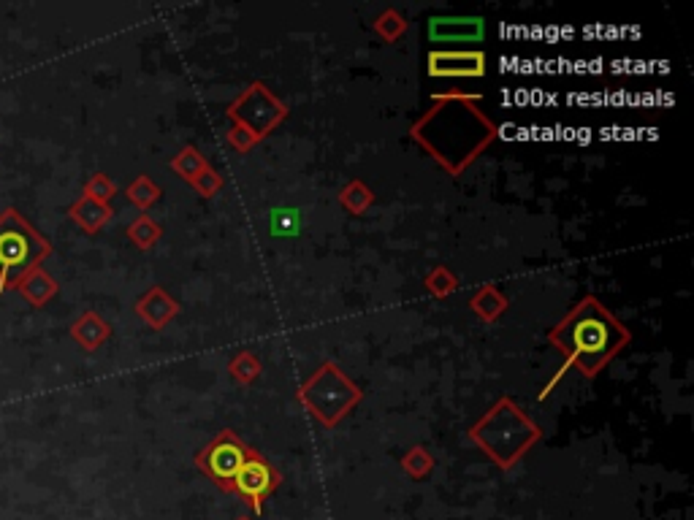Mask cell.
Listing matches in <instances>:
<instances>
[{
  "instance_id": "obj_1",
  "label": "cell",
  "mask_w": 694,
  "mask_h": 520,
  "mask_svg": "<svg viewBox=\"0 0 694 520\" xmlns=\"http://www.w3.org/2000/svg\"><path fill=\"white\" fill-rule=\"evenodd\" d=\"M413 136L451 174H461L497 136V128L475 101L437 98L432 112L413 125Z\"/></svg>"
},
{
  "instance_id": "obj_2",
  "label": "cell",
  "mask_w": 694,
  "mask_h": 520,
  "mask_svg": "<svg viewBox=\"0 0 694 520\" xmlns=\"http://www.w3.org/2000/svg\"><path fill=\"white\" fill-rule=\"evenodd\" d=\"M548 342L564 355L570 369H578L583 377H597L602 366L624 350L629 331L597 298L586 296L562 323L551 328Z\"/></svg>"
},
{
  "instance_id": "obj_3",
  "label": "cell",
  "mask_w": 694,
  "mask_h": 520,
  "mask_svg": "<svg viewBox=\"0 0 694 520\" xmlns=\"http://www.w3.org/2000/svg\"><path fill=\"white\" fill-rule=\"evenodd\" d=\"M469 437L494 464L510 469L540 439V428L513 401L502 399L488 409L486 418L469 428Z\"/></svg>"
},
{
  "instance_id": "obj_4",
  "label": "cell",
  "mask_w": 694,
  "mask_h": 520,
  "mask_svg": "<svg viewBox=\"0 0 694 520\" xmlns=\"http://www.w3.org/2000/svg\"><path fill=\"white\" fill-rule=\"evenodd\" d=\"M52 255V244L11 206L0 214V293L17 290Z\"/></svg>"
},
{
  "instance_id": "obj_5",
  "label": "cell",
  "mask_w": 694,
  "mask_h": 520,
  "mask_svg": "<svg viewBox=\"0 0 694 520\" xmlns=\"http://www.w3.org/2000/svg\"><path fill=\"white\" fill-rule=\"evenodd\" d=\"M361 396H364L361 388L353 380H347L337 363H323L296 390V401L326 428H334L345 415H350V409L356 407Z\"/></svg>"
},
{
  "instance_id": "obj_6",
  "label": "cell",
  "mask_w": 694,
  "mask_h": 520,
  "mask_svg": "<svg viewBox=\"0 0 694 520\" xmlns=\"http://www.w3.org/2000/svg\"><path fill=\"white\" fill-rule=\"evenodd\" d=\"M228 117L234 120L236 128L247 130L255 141H261L288 117V106L266 84L255 82L250 84L247 93H242L239 101L231 103Z\"/></svg>"
},
{
  "instance_id": "obj_7",
  "label": "cell",
  "mask_w": 694,
  "mask_h": 520,
  "mask_svg": "<svg viewBox=\"0 0 694 520\" xmlns=\"http://www.w3.org/2000/svg\"><path fill=\"white\" fill-rule=\"evenodd\" d=\"M253 455V447H247L239 434H234L231 428L220 431L204 450H198L193 458V464L207 474L209 480L220 488V491L231 493V483H234L236 472L242 469L244 461Z\"/></svg>"
},
{
  "instance_id": "obj_8",
  "label": "cell",
  "mask_w": 694,
  "mask_h": 520,
  "mask_svg": "<svg viewBox=\"0 0 694 520\" xmlns=\"http://www.w3.org/2000/svg\"><path fill=\"white\" fill-rule=\"evenodd\" d=\"M282 485V474L274 469L261 453H255L244 461V466L236 472L234 483H231V493L239 496L255 515H263L266 499L272 496Z\"/></svg>"
},
{
  "instance_id": "obj_9",
  "label": "cell",
  "mask_w": 694,
  "mask_h": 520,
  "mask_svg": "<svg viewBox=\"0 0 694 520\" xmlns=\"http://www.w3.org/2000/svg\"><path fill=\"white\" fill-rule=\"evenodd\" d=\"M429 76L437 79H480L486 76V55L478 49H456V52H432Z\"/></svg>"
},
{
  "instance_id": "obj_10",
  "label": "cell",
  "mask_w": 694,
  "mask_h": 520,
  "mask_svg": "<svg viewBox=\"0 0 694 520\" xmlns=\"http://www.w3.org/2000/svg\"><path fill=\"white\" fill-rule=\"evenodd\" d=\"M486 33L483 17H434L429 19V38L437 44H475Z\"/></svg>"
},
{
  "instance_id": "obj_11",
  "label": "cell",
  "mask_w": 694,
  "mask_h": 520,
  "mask_svg": "<svg viewBox=\"0 0 694 520\" xmlns=\"http://www.w3.org/2000/svg\"><path fill=\"white\" fill-rule=\"evenodd\" d=\"M136 315L150 328L160 331L179 315V304L163 288H152L136 301Z\"/></svg>"
},
{
  "instance_id": "obj_12",
  "label": "cell",
  "mask_w": 694,
  "mask_h": 520,
  "mask_svg": "<svg viewBox=\"0 0 694 520\" xmlns=\"http://www.w3.org/2000/svg\"><path fill=\"white\" fill-rule=\"evenodd\" d=\"M68 214H71V220H74L79 228H85L87 233H98L109 220H112V206L82 195V198L68 209Z\"/></svg>"
},
{
  "instance_id": "obj_13",
  "label": "cell",
  "mask_w": 694,
  "mask_h": 520,
  "mask_svg": "<svg viewBox=\"0 0 694 520\" xmlns=\"http://www.w3.org/2000/svg\"><path fill=\"white\" fill-rule=\"evenodd\" d=\"M71 336H74L76 342L82 344L85 350H98V347L112 336V328H109V323H106L101 315L85 312V315L71 325Z\"/></svg>"
},
{
  "instance_id": "obj_14",
  "label": "cell",
  "mask_w": 694,
  "mask_h": 520,
  "mask_svg": "<svg viewBox=\"0 0 694 520\" xmlns=\"http://www.w3.org/2000/svg\"><path fill=\"white\" fill-rule=\"evenodd\" d=\"M17 290L22 293V296L28 298L33 307H44V304H49L52 296L57 293V282L49 277L44 269H36V271H30L28 277L19 282Z\"/></svg>"
},
{
  "instance_id": "obj_15",
  "label": "cell",
  "mask_w": 694,
  "mask_h": 520,
  "mask_svg": "<svg viewBox=\"0 0 694 520\" xmlns=\"http://www.w3.org/2000/svg\"><path fill=\"white\" fill-rule=\"evenodd\" d=\"M507 307H510V304H507V298L502 296L494 285L480 288L478 293L472 296V301H469V309H472L480 320H486V323H494L499 315H505Z\"/></svg>"
},
{
  "instance_id": "obj_16",
  "label": "cell",
  "mask_w": 694,
  "mask_h": 520,
  "mask_svg": "<svg viewBox=\"0 0 694 520\" xmlns=\"http://www.w3.org/2000/svg\"><path fill=\"white\" fill-rule=\"evenodd\" d=\"M160 236H163V228H160L150 214H139L131 225H128V239H131L139 250H150L155 247Z\"/></svg>"
},
{
  "instance_id": "obj_17",
  "label": "cell",
  "mask_w": 694,
  "mask_h": 520,
  "mask_svg": "<svg viewBox=\"0 0 694 520\" xmlns=\"http://www.w3.org/2000/svg\"><path fill=\"white\" fill-rule=\"evenodd\" d=\"M372 201H375V193L364 182H358V179L350 182L347 187H342V193H339V204L345 206L350 214H364L372 206Z\"/></svg>"
},
{
  "instance_id": "obj_18",
  "label": "cell",
  "mask_w": 694,
  "mask_h": 520,
  "mask_svg": "<svg viewBox=\"0 0 694 520\" xmlns=\"http://www.w3.org/2000/svg\"><path fill=\"white\" fill-rule=\"evenodd\" d=\"M171 168H174V174H179L185 182H190V179H196L204 168H209V163L196 147H185L177 158H171Z\"/></svg>"
},
{
  "instance_id": "obj_19",
  "label": "cell",
  "mask_w": 694,
  "mask_h": 520,
  "mask_svg": "<svg viewBox=\"0 0 694 520\" xmlns=\"http://www.w3.org/2000/svg\"><path fill=\"white\" fill-rule=\"evenodd\" d=\"M125 195H128V201H131L133 206H139V209H150L152 204H158L163 190H160L150 177H144V174H141V177H136L131 185H128Z\"/></svg>"
},
{
  "instance_id": "obj_20",
  "label": "cell",
  "mask_w": 694,
  "mask_h": 520,
  "mask_svg": "<svg viewBox=\"0 0 694 520\" xmlns=\"http://www.w3.org/2000/svg\"><path fill=\"white\" fill-rule=\"evenodd\" d=\"M402 469L404 474H410L413 480H426L429 477V472L434 469V458L429 455V450L426 447H413L410 453L402 455Z\"/></svg>"
},
{
  "instance_id": "obj_21",
  "label": "cell",
  "mask_w": 694,
  "mask_h": 520,
  "mask_svg": "<svg viewBox=\"0 0 694 520\" xmlns=\"http://www.w3.org/2000/svg\"><path fill=\"white\" fill-rule=\"evenodd\" d=\"M375 33L383 41H388V44H394V41H399V38L404 36V30H407V22H404V17L399 14V11H394V9H388V11H383L380 17L375 19Z\"/></svg>"
},
{
  "instance_id": "obj_22",
  "label": "cell",
  "mask_w": 694,
  "mask_h": 520,
  "mask_svg": "<svg viewBox=\"0 0 694 520\" xmlns=\"http://www.w3.org/2000/svg\"><path fill=\"white\" fill-rule=\"evenodd\" d=\"M228 369H231V377L242 385H250L261 377V361L253 353H239Z\"/></svg>"
},
{
  "instance_id": "obj_23",
  "label": "cell",
  "mask_w": 694,
  "mask_h": 520,
  "mask_svg": "<svg viewBox=\"0 0 694 520\" xmlns=\"http://www.w3.org/2000/svg\"><path fill=\"white\" fill-rule=\"evenodd\" d=\"M269 223H272L274 236H293V233L299 231L301 217L296 209H274L269 214Z\"/></svg>"
},
{
  "instance_id": "obj_24",
  "label": "cell",
  "mask_w": 694,
  "mask_h": 520,
  "mask_svg": "<svg viewBox=\"0 0 694 520\" xmlns=\"http://www.w3.org/2000/svg\"><path fill=\"white\" fill-rule=\"evenodd\" d=\"M426 288L432 290L437 298H445L459 288V277H453L448 269H434L432 274L426 277Z\"/></svg>"
},
{
  "instance_id": "obj_25",
  "label": "cell",
  "mask_w": 694,
  "mask_h": 520,
  "mask_svg": "<svg viewBox=\"0 0 694 520\" xmlns=\"http://www.w3.org/2000/svg\"><path fill=\"white\" fill-rule=\"evenodd\" d=\"M85 195L87 198H95V201H101V204H109L114 195H117V187H114V182L106 177V174H93V177L87 179Z\"/></svg>"
},
{
  "instance_id": "obj_26",
  "label": "cell",
  "mask_w": 694,
  "mask_h": 520,
  "mask_svg": "<svg viewBox=\"0 0 694 520\" xmlns=\"http://www.w3.org/2000/svg\"><path fill=\"white\" fill-rule=\"evenodd\" d=\"M188 185L193 187V190H196L201 198H212V195L220 193V187H223V177L217 174L215 168L209 166V168H204V171H201L196 179H190Z\"/></svg>"
},
{
  "instance_id": "obj_27",
  "label": "cell",
  "mask_w": 694,
  "mask_h": 520,
  "mask_svg": "<svg viewBox=\"0 0 694 520\" xmlns=\"http://www.w3.org/2000/svg\"><path fill=\"white\" fill-rule=\"evenodd\" d=\"M228 144H231V147H234L236 152H250V149H253L255 144H258V141H255L253 136L247 133V130L236 128V125H234V128L228 130Z\"/></svg>"
},
{
  "instance_id": "obj_28",
  "label": "cell",
  "mask_w": 694,
  "mask_h": 520,
  "mask_svg": "<svg viewBox=\"0 0 694 520\" xmlns=\"http://www.w3.org/2000/svg\"><path fill=\"white\" fill-rule=\"evenodd\" d=\"M236 520H250V518H236Z\"/></svg>"
}]
</instances>
